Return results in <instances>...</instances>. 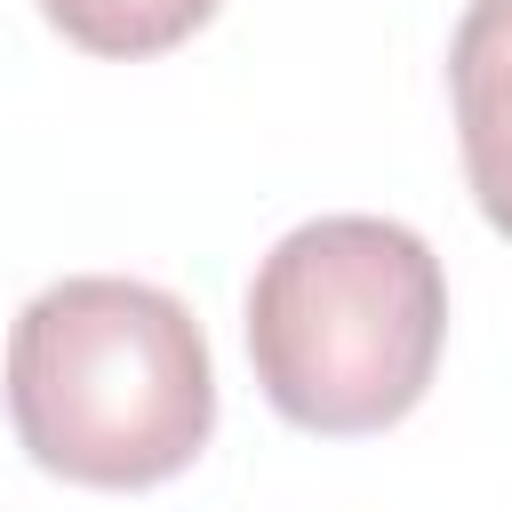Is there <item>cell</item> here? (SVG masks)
I'll list each match as a JSON object with an SVG mask.
<instances>
[{
    "instance_id": "cell-1",
    "label": "cell",
    "mask_w": 512,
    "mask_h": 512,
    "mask_svg": "<svg viewBox=\"0 0 512 512\" xmlns=\"http://www.w3.org/2000/svg\"><path fill=\"white\" fill-rule=\"evenodd\" d=\"M8 416L72 488H160L216 432L208 336L152 280H56L8 328Z\"/></svg>"
},
{
    "instance_id": "cell-2",
    "label": "cell",
    "mask_w": 512,
    "mask_h": 512,
    "mask_svg": "<svg viewBox=\"0 0 512 512\" xmlns=\"http://www.w3.org/2000/svg\"><path fill=\"white\" fill-rule=\"evenodd\" d=\"M448 336L440 256L392 216H312L248 280V360L264 400L328 440L400 424Z\"/></svg>"
},
{
    "instance_id": "cell-3",
    "label": "cell",
    "mask_w": 512,
    "mask_h": 512,
    "mask_svg": "<svg viewBox=\"0 0 512 512\" xmlns=\"http://www.w3.org/2000/svg\"><path fill=\"white\" fill-rule=\"evenodd\" d=\"M448 96H456V144L480 216L512 240V0H472L448 48Z\"/></svg>"
},
{
    "instance_id": "cell-4",
    "label": "cell",
    "mask_w": 512,
    "mask_h": 512,
    "mask_svg": "<svg viewBox=\"0 0 512 512\" xmlns=\"http://www.w3.org/2000/svg\"><path fill=\"white\" fill-rule=\"evenodd\" d=\"M40 16L88 56H160L192 40L216 0H40Z\"/></svg>"
}]
</instances>
